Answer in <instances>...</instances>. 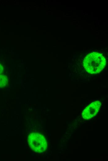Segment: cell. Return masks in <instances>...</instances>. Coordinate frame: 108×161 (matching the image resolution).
<instances>
[{
  "label": "cell",
  "mask_w": 108,
  "mask_h": 161,
  "mask_svg": "<svg viewBox=\"0 0 108 161\" xmlns=\"http://www.w3.org/2000/svg\"><path fill=\"white\" fill-rule=\"evenodd\" d=\"M106 60L100 53L93 52L88 54L83 61V65L88 73L97 74L99 73L105 67Z\"/></svg>",
  "instance_id": "cell-1"
},
{
  "label": "cell",
  "mask_w": 108,
  "mask_h": 161,
  "mask_svg": "<svg viewBox=\"0 0 108 161\" xmlns=\"http://www.w3.org/2000/svg\"><path fill=\"white\" fill-rule=\"evenodd\" d=\"M101 103L99 101H95L90 103L83 111V118L85 120H88L95 116L100 109Z\"/></svg>",
  "instance_id": "cell-3"
},
{
  "label": "cell",
  "mask_w": 108,
  "mask_h": 161,
  "mask_svg": "<svg viewBox=\"0 0 108 161\" xmlns=\"http://www.w3.org/2000/svg\"><path fill=\"white\" fill-rule=\"evenodd\" d=\"M28 144L34 152L40 154L47 149V143L44 136L38 133H31L28 138Z\"/></svg>",
  "instance_id": "cell-2"
},
{
  "label": "cell",
  "mask_w": 108,
  "mask_h": 161,
  "mask_svg": "<svg viewBox=\"0 0 108 161\" xmlns=\"http://www.w3.org/2000/svg\"><path fill=\"white\" fill-rule=\"evenodd\" d=\"M4 70L3 66L0 63V74H2L4 72Z\"/></svg>",
  "instance_id": "cell-5"
},
{
  "label": "cell",
  "mask_w": 108,
  "mask_h": 161,
  "mask_svg": "<svg viewBox=\"0 0 108 161\" xmlns=\"http://www.w3.org/2000/svg\"><path fill=\"white\" fill-rule=\"evenodd\" d=\"M9 84V79L7 76L0 74V88H3L7 86Z\"/></svg>",
  "instance_id": "cell-4"
}]
</instances>
